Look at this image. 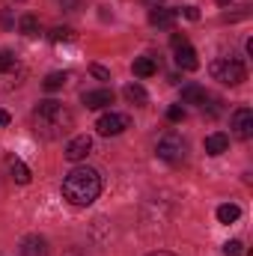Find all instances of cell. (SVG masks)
Returning a JSON list of instances; mask_svg holds the SVG:
<instances>
[{"label": "cell", "instance_id": "1", "mask_svg": "<svg viewBox=\"0 0 253 256\" xmlns=\"http://www.w3.org/2000/svg\"><path fill=\"white\" fill-rule=\"evenodd\" d=\"M33 126H36V134H42L45 140H60L74 128V116L63 102L48 98V102H39V108L33 110Z\"/></svg>", "mask_w": 253, "mask_h": 256}, {"label": "cell", "instance_id": "2", "mask_svg": "<svg viewBox=\"0 0 253 256\" xmlns=\"http://www.w3.org/2000/svg\"><path fill=\"white\" fill-rule=\"evenodd\" d=\"M102 194V176L92 167H74L63 179V196L72 206H92Z\"/></svg>", "mask_w": 253, "mask_h": 256}, {"label": "cell", "instance_id": "3", "mask_svg": "<svg viewBox=\"0 0 253 256\" xmlns=\"http://www.w3.org/2000/svg\"><path fill=\"white\" fill-rule=\"evenodd\" d=\"M208 72H212L214 80H220V84H226V86H238V84L248 78L244 63L236 60V57H220V60H214V63L208 66Z\"/></svg>", "mask_w": 253, "mask_h": 256}, {"label": "cell", "instance_id": "4", "mask_svg": "<svg viewBox=\"0 0 253 256\" xmlns=\"http://www.w3.org/2000/svg\"><path fill=\"white\" fill-rule=\"evenodd\" d=\"M185 152H188V143H185L182 134H176V131L161 134V140H158V146H155V155H158L161 161H167V164L185 161Z\"/></svg>", "mask_w": 253, "mask_h": 256}, {"label": "cell", "instance_id": "5", "mask_svg": "<svg viewBox=\"0 0 253 256\" xmlns=\"http://www.w3.org/2000/svg\"><path fill=\"white\" fill-rule=\"evenodd\" d=\"M126 128H131V120H128L126 114H104V116H98V122H96V131L102 134V137H116V134H122Z\"/></svg>", "mask_w": 253, "mask_h": 256}, {"label": "cell", "instance_id": "6", "mask_svg": "<svg viewBox=\"0 0 253 256\" xmlns=\"http://www.w3.org/2000/svg\"><path fill=\"white\" fill-rule=\"evenodd\" d=\"M232 134L238 137V140H250L253 137V110L250 108H238V110H232Z\"/></svg>", "mask_w": 253, "mask_h": 256}, {"label": "cell", "instance_id": "7", "mask_svg": "<svg viewBox=\"0 0 253 256\" xmlns=\"http://www.w3.org/2000/svg\"><path fill=\"white\" fill-rule=\"evenodd\" d=\"M90 152H92V137H90V134H78V137H72L68 146H66V161L78 164V161H84Z\"/></svg>", "mask_w": 253, "mask_h": 256}, {"label": "cell", "instance_id": "8", "mask_svg": "<svg viewBox=\"0 0 253 256\" xmlns=\"http://www.w3.org/2000/svg\"><path fill=\"white\" fill-rule=\"evenodd\" d=\"M84 108L86 110H102V108H110L114 104V90H90L80 96Z\"/></svg>", "mask_w": 253, "mask_h": 256}, {"label": "cell", "instance_id": "9", "mask_svg": "<svg viewBox=\"0 0 253 256\" xmlns=\"http://www.w3.org/2000/svg\"><path fill=\"white\" fill-rule=\"evenodd\" d=\"M18 254L21 256H48V242L42 236H24L21 244H18Z\"/></svg>", "mask_w": 253, "mask_h": 256}, {"label": "cell", "instance_id": "10", "mask_svg": "<svg viewBox=\"0 0 253 256\" xmlns=\"http://www.w3.org/2000/svg\"><path fill=\"white\" fill-rule=\"evenodd\" d=\"M176 18H179V12H176V9H164V6H155V9L149 12V24H152V27H161V30H173Z\"/></svg>", "mask_w": 253, "mask_h": 256}, {"label": "cell", "instance_id": "11", "mask_svg": "<svg viewBox=\"0 0 253 256\" xmlns=\"http://www.w3.org/2000/svg\"><path fill=\"white\" fill-rule=\"evenodd\" d=\"M182 102H185V104H200V108L206 110V104L212 102V96H208L200 84H188V86H182Z\"/></svg>", "mask_w": 253, "mask_h": 256}, {"label": "cell", "instance_id": "12", "mask_svg": "<svg viewBox=\"0 0 253 256\" xmlns=\"http://www.w3.org/2000/svg\"><path fill=\"white\" fill-rule=\"evenodd\" d=\"M173 51H176V66H179V68H185V72H194V68H200L196 51L190 48L188 42H185V45H179V48H173Z\"/></svg>", "mask_w": 253, "mask_h": 256}, {"label": "cell", "instance_id": "13", "mask_svg": "<svg viewBox=\"0 0 253 256\" xmlns=\"http://www.w3.org/2000/svg\"><path fill=\"white\" fill-rule=\"evenodd\" d=\"M206 155H224L226 149H230V137L226 134H220V131H214V134H208L206 137Z\"/></svg>", "mask_w": 253, "mask_h": 256}, {"label": "cell", "instance_id": "14", "mask_svg": "<svg viewBox=\"0 0 253 256\" xmlns=\"http://www.w3.org/2000/svg\"><path fill=\"white\" fill-rule=\"evenodd\" d=\"M21 78H24V72L15 66V68H3L0 72V92H9V90H15L18 84H21Z\"/></svg>", "mask_w": 253, "mask_h": 256}, {"label": "cell", "instance_id": "15", "mask_svg": "<svg viewBox=\"0 0 253 256\" xmlns=\"http://www.w3.org/2000/svg\"><path fill=\"white\" fill-rule=\"evenodd\" d=\"M9 173L18 185H30V167L21 161V158H9Z\"/></svg>", "mask_w": 253, "mask_h": 256}, {"label": "cell", "instance_id": "16", "mask_svg": "<svg viewBox=\"0 0 253 256\" xmlns=\"http://www.w3.org/2000/svg\"><path fill=\"white\" fill-rule=\"evenodd\" d=\"M131 68H134L137 78H152V74L158 72V63H155V57H137Z\"/></svg>", "mask_w": 253, "mask_h": 256}, {"label": "cell", "instance_id": "17", "mask_svg": "<svg viewBox=\"0 0 253 256\" xmlns=\"http://www.w3.org/2000/svg\"><path fill=\"white\" fill-rule=\"evenodd\" d=\"M242 218V208L236 206V202H224V206H218V220L220 224H236Z\"/></svg>", "mask_w": 253, "mask_h": 256}, {"label": "cell", "instance_id": "18", "mask_svg": "<svg viewBox=\"0 0 253 256\" xmlns=\"http://www.w3.org/2000/svg\"><path fill=\"white\" fill-rule=\"evenodd\" d=\"M122 96H126L131 104H146V102H149V96H146V90H143L140 84H128L126 90H122Z\"/></svg>", "mask_w": 253, "mask_h": 256}, {"label": "cell", "instance_id": "19", "mask_svg": "<svg viewBox=\"0 0 253 256\" xmlns=\"http://www.w3.org/2000/svg\"><path fill=\"white\" fill-rule=\"evenodd\" d=\"M66 80H68V74H66V72H51V74L42 80V86H45L48 92H57V90H63V86H66Z\"/></svg>", "mask_w": 253, "mask_h": 256}, {"label": "cell", "instance_id": "20", "mask_svg": "<svg viewBox=\"0 0 253 256\" xmlns=\"http://www.w3.org/2000/svg\"><path fill=\"white\" fill-rule=\"evenodd\" d=\"M18 30H21L24 36H36V33H39V18H36V15H21Z\"/></svg>", "mask_w": 253, "mask_h": 256}, {"label": "cell", "instance_id": "21", "mask_svg": "<svg viewBox=\"0 0 253 256\" xmlns=\"http://www.w3.org/2000/svg\"><path fill=\"white\" fill-rule=\"evenodd\" d=\"M51 42H74V30L72 27H54L51 30Z\"/></svg>", "mask_w": 253, "mask_h": 256}, {"label": "cell", "instance_id": "22", "mask_svg": "<svg viewBox=\"0 0 253 256\" xmlns=\"http://www.w3.org/2000/svg\"><path fill=\"white\" fill-rule=\"evenodd\" d=\"M224 256H244V244H242V242H236V238H232V242H226V244H224Z\"/></svg>", "mask_w": 253, "mask_h": 256}, {"label": "cell", "instance_id": "23", "mask_svg": "<svg viewBox=\"0 0 253 256\" xmlns=\"http://www.w3.org/2000/svg\"><path fill=\"white\" fill-rule=\"evenodd\" d=\"M15 66H18V60H15L12 51H0V72L3 68H15Z\"/></svg>", "mask_w": 253, "mask_h": 256}, {"label": "cell", "instance_id": "24", "mask_svg": "<svg viewBox=\"0 0 253 256\" xmlns=\"http://www.w3.org/2000/svg\"><path fill=\"white\" fill-rule=\"evenodd\" d=\"M167 120H170V122H182V120H185V108H179V104H173V108L167 110Z\"/></svg>", "mask_w": 253, "mask_h": 256}, {"label": "cell", "instance_id": "25", "mask_svg": "<svg viewBox=\"0 0 253 256\" xmlns=\"http://www.w3.org/2000/svg\"><path fill=\"white\" fill-rule=\"evenodd\" d=\"M90 72H92L98 80H110V72H108L104 66H90Z\"/></svg>", "mask_w": 253, "mask_h": 256}, {"label": "cell", "instance_id": "26", "mask_svg": "<svg viewBox=\"0 0 253 256\" xmlns=\"http://www.w3.org/2000/svg\"><path fill=\"white\" fill-rule=\"evenodd\" d=\"M0 24H3L6 30H12V15H9V9H3V12H0Z\"/></svg>", "mask_w": 253, "mask_h": 256}, {"label": "cell", "instance_id": "27", "mask_svg": "<svg viewBox=\"0 0 253 256\" xmlns=\"http://www.w3.org/2000/svg\"><path fill=\"white\" fill-rule=\"evenodd\" d=\"M185 18H190V21H196V18H200V12H196V6H185Z\"/></svg>", "mask_w": 253, "mask_h": 256}, {"label": "cell", "instance_id": "28", "mask_svg": "<svg viewBox=\"0 0 253 256\" xmlns=\"http://www.w3.org/2000/svg\"><path fill=\"white\" fill-rule=\"evenodd\" d=\"M170 42H173V48H179V45H185V42H188V39H185V36H182V33H173V39H170Z\"/></svg>", "mask_w": 253, "mask_h": 256}, {"label": "cell", "instance_id": "29", "mask_svg": "<svg viewBox=\"0 0 253 256\" xmlns=\"http://www.w3.org/2000/svg\"><path fill=\"white\" fill-rule=\"evenodd\" d=\"M63 256H86V254H84V250H80V248H68V250H66Z\"/></svg>", "mask_w": 253, "mask_h": 256}, {"label": "cell", "instance_id": "30", "mask_svg": "<svg viewBox=\"0 0 253 256\" xmlns=\"http://www.w3.org/2000/svg\"><path fill=\"white\" fill-rule=\"evenodd\" d=\"M3 126H9V114H6V110H0V128Z\"/></svg>", "mask_w": 253, "mask_h": 256}, {"label": "cell", "instance_id": "31", "mask_svg": "<svg viewBox=\"0 0 253 256\" xmlns=\"http://www.w3.org/2000/svg\"><path fill=\"white\" fill-rule=\"evenodd\" d=\"M149 256H173V254H167V250H158V254H149Z\"/></svg>", "mask_w": 253, "mask_h": 256}]
</instances>
